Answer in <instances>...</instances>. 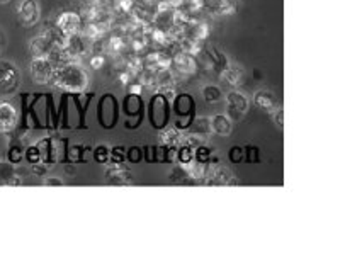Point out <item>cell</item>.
<instances>
[{
	"instance_id": "603a6c76",
	"label": "cell",
	"mask_w": 362,
	"mask_h": 272,
	"mask_svg": "<svg viewBox=\"0 0 362 272\" xmlns=\"http://www.w3.org/2000/svg\"><path fill=\"white\" fill-rule=\"evenodd\" d=\"M106 64V58H104V54H94V57L90 58V66L94 70H100Z\"/></svg>"
},
{
	"instance_id": "d6986e66",
	"label": "cell",
	"mask_w": 362,
	"mask_h": 272,
	"mask_svg": "<svg viewBox=\"0 0 362 272\" xmlns=\"http://www.w3.org/2000/svg\"><path fill=\"white\" fill-rule=\"evenodd\" d=\"M170 182L174 184H191V179H189V172H187V167L186 165H175L174 169H172L170 175Z\"/></svg>"
},
{
	"instance_id": "44dd1931",
	"label": "cell",
	"mask_w": 362,
	"mask_h": 272,
	"mask_svg": "<svg viewBox=\"0 0 362 272\" xmlns=\"http://www.w3.org/2000/svg\"><path fill=\"white\" fill-rule=\"evenodd\" d=\"M94 158L95 162L99 163H107L111 160V148L107 145H99L98 148L94 150Z\"/></svg>"
},
{
	"instance_id": "9c48e42d",
	"label": "cell",
	"mask_w": 362,
	"mask_h": 272,
	"mask_svg": "<svg viewBox=\"0 0 362 272\" xmlns=\"http://www.w3.org/2000/svg\"><path fill=\"white\" fill-rule=\"evenodd\" d=\"M54 26H57L65 36H74L83 31V18L77 12L66 11L62 12L54 20Z\"/></svg>"
},
{
	"instance_id": "4316f807",
	"label": "cell",
	"mask_w": 362,
	"mask_h": 272,
	"mask_svg": "<svg viewBox=\"0 0 362 272\" xmlns=\"http://www.w3.org/2000/svg\"><path fill=\"white\" fill-rule=\"evenodd\" d=\"M11 0H0V4H9Z\"/></svg>"
},
{
	"instance_id": "2e32d148",
	"label": "cell",
	"mask_w": 362,
	"mask_h": 272,
	"mask_svg": "<svg viewBox=\"0 0 362 272\" xmlns=\"http://www.w3.org/2000/svg\"><path fill=\"white\" fill-rule=\"evenodd\" d=\"M211 128L214 135L230 136L231 131H233V121L226 114H216L214 118H211Z\"/></svg>"
},
{
	"instance_id": "277c9868",
	"label": "cell",
	"mask_w": 362,
	"mask_h": 272,
	"mask_svg": "<svg viewBox=\"0 0 362 272\" xmlns=\"http://www.w3.org/2000/svg\"><path fill=\"white\" fill-rule=\"evenodd\" d=\"M250 107V99L245 92L233 89L226 94V116L231 121H242Z\"/></svg>"
},
{
	"instance_id": "7a4b0ae2",
	"label": "cell",
	"mask_w": 362,
	"mask_h": 272,
	"mask_svg": "<svg viewBox=\"0 0 362 272\" xmlns=\"http://www.w3.org/2000/svg\"><path fill=\"white\" fill-rule=\"evenodd\" d=\"M237 175H235L228 167L221 163L209 160L206 163L203 186H237Z\"/></svg>"
},
{
	"instance_id": "5b68a950",
	"label": "cell",
	"mask_w": 362,
	"mask_h": 272,
	"mask_svg": "<svg viewBox=\"0 0 362 272\" xmlns=\"http://www.w3.org/2000/svg\"><path fill=\"white\" fill-rule=\"evenodd\" d=\"M53 60L49 57H41V58H33L31 64H29V73H31L33 82L36 85H48L52 82L53 72H54Z\"/></svg>"
},
{
	"instance_id": "ffe728a7",
	"label": "cell",
	"mask_w": 362,
	"mask_h": 272,
	"mask_svg": "<svg viewBox=\"0 0 362 272\" xmlns=\"http://www.w3.org/2000/svg\"><path fill=\"white\" fill-rule=\"evenodd\" d=\"M177 157H179L180 165H189V163H192L196 160V148L194 146H189V145H180Z\"/></svg>"
},
{
	"instance_id": "9a60e30c",
	"label": "cell",
	"mask_w": 362,
	"mask_h": 272,
	"mask_svg": "<svg viewBox=\"0 0 362 272\" xmlns=\"http://www.w3.org/2000/svg\"><path fill=\"white\" fill-rule=\"evenodd\" d=\"M23 181L18 175L14 163L0 162V186H21Z\"/></svg>"
},
{
	"instance_id": "ac0fdd59",
	"label": "cell",
	"mask_w": 362,
	"mask_h": 272,
	"mask_svg": "<svg viewBox=\"0 0 362 272\" xmlns=\"http://www.w3.org/2000/svg\"><path fill=\"white\" fill-rule=\"evenodd\" d=\"M223 97H225V95H223L221 87L214 85V83H209V85L203 87V99L206 100V104H209V106L221 102Z\"/></svg>"
},
{
	"instance_id": "6da1fadb",
	"label": "cell",
	"mask_w": 362,
	"mask_h": 272,
	"mask_svg": "<svg viewBox=\"0 0 362 272\" xmlns=\"http://www.w3.org/2000/svg\"><path fill=\"white\" fill-rule=\"evenodd\" d=\"M87 70L83 69L80 61H69V64H62L54 66V72L52 77V85L57 89L71 92V94H82L88 87Z\"/></svg>"
},
{
	"instance_id": "e0dca14e",
	"label": "cell",
	"mask_w": 362,
	"mask_h": 272,
	"mask_svg": "<svg viewBox=\"0 0 362 272\" xmlns=\"http://www.w3.org/2000/svg\"><path fill=\"white\" fill-rule=\"evenodd\" d=\"M180 140H182V131L170 126L165 128L163 131L158 133V141L163 146H168V148H175V146L180 145Z\"/></svg>"
},
{
	"instance_id": "4fadbf2b",
	"label": "cell",
	"mask_w": 362,
	"mask_h": 272,
	"mask_svg": "<svg viewBox=\"0 0 362 272\" xmlns=\"http://www.w3.org/2000/svg\"><path fill=\"white\" fill-rule=\"evenodd\" d=\"M254 102L255 106L259 109H262L264 112H269L271 114L274 109L279 106V102H277V97L276 94L272 90H267V89H260L257 90L254 94Z\"/></svg>"
},
{
	"instance_id": "8fae6325",
	"label": "cell",
	"mask_w": 362,
	"mask_h": 272,
	"mask_svg": "<svg viewBox=\"0 0 362 272\" xmlns=\"http://www.w3.org/2000/svg\"><path fill=\"white\" fill-rule=\"evenodd\" d=\"M54 49H58V48L54 46L52 37L46 35V31L40 32V35L35 36L31 41H29V53H31L33 58L49 57Z\"/></svg>"
},
{
	"instance_id": "8992f818",
	"label": "cell",
	"mask_w": 362,
	"mask_h": 272,
	"mask_svg": "<svg viewBox=\"0 0 362 272\" xmlns=\"http://www.w3.org/2000/svg\"><path fill=\"white\" fill-rule=\"evenodd\" d=\"M41 19L40 0H21L18 6V20L21 26L33 28Z\"/></svg>"
},
{
	"instance_id": "5bb4252c",
	"label": "cell",
	"mask_w": 362,
	"mask_h": 272,
	"mask_svg": "<svg viewBox=\"0 0 362 272\" xmlns=\"http://www.w3.org/2000/svg\"><path fill=\"white\" fill-rule=\"evenodd\" d=\"M189 133H191L201 145L206 143V141L209 140V136L213 135L211 118H204V116L203 118H197L194 121V124H192V128L189 129Z\"/></svg>"
},
{
	"instance_id": "484cf974",
	"label": "cell",
	"mask_w": 362,
	"mask_h": 272,
	"mask_svg": "<svg viewBox=\"0 0 362 272\" xmlns=\"http://www.w3.org/2000/svg\"><path fill=\"white\" fill-rule=\"evenodd\" d=\"M4 49H6V35H4V32L0 31V57H2Z\"/></svg>"
},
{
	"instance_id": "d4e9b609",
	"label": "cell",
	"mask_w": 362,
	"mask_h": 272,
	"mask_svg": "<svg viewBox=\"0 0 362 272\" xmlns=\"http://www.w3.org/2000/svg\"><path fill=\"white\" fill-rule=\"evenodd\" d=\"M45 186H58V187H62V186H65V181H62L60 177H48V179H45Z\"/></svg>"
},
{
	"instance_id": "cb8c5ba5",
	"label": "cell",
	"mask_w": 362,
	"mask_h": 272,
	"mask_svg": "<svg viewBox=\"0 0 362 272\" xmlns=\"http://www.w3.org/2000/svg\"><path fill=\"white\" fill-rule=\"evenodd\" d=\"M143 89H145V87L141 85L140 81H138V82H132V85H129V94L140 95L141 92H143Z\"/></svg>"
},
{
	"instance_id": "30bf717a",
	"label": "cell",
	"mask_w": 362,
	"mask_h": 272,
	"mask_svg": "<svg viewBox=\"0 0 362 272\" xmlns=\"http://www.w3.org/2000/svg\"><path fill=\"white\" fill-rule=\"evenodd\" d=\"M104 179H106L107 184L111 186H129L133 184V174L128 167L123 165V163H112L106 169L104 172Z\"/></svg>"
},
{
	"instance_id": "7402d4cb",
	"label": "cell",
	"mask_w": 362,
	"mask_h": 272,
	"mask_svg": "<svg viewBox=\"0 0 362 272\" xmlns=\"http://www.w3.org/2000/svg\"><path fill=\"white\" fill-rule=\"evenodd\" d=\"M271 116H272V121H274L276 126L283 129V126H284V109H283V106H277L274 111L271 112Z\"/></svg>"
},
{
	"instance_id": "3957f363",
	"label": "cell",
	"mask_w": 362,
	"mask_h": 272,
	"mask_svg": "<svg viewBox=\"0 0 362 272\" xmlns=\"http://www.w3.org/2000/svg\"><path fill=\"white\" fill-rule=\"evenodd\" d=\"M21 85V72L11 60L0 58V95L16 94Z\"/></svg>"
},
{
	"instance_id": "52a82bcc",
	"label": "cell",
	"mask_w": 362,
	"mask_h": 272,
	"mask_svg": "<svg viewBox=\"0 0 362 272\" xmlns=\"http://www.w3.org/2000/svg\"><path fill=\"white\" fill-rule=\"evenodd\" d=\"M19 124V112L18 109L9 100L0 102V133L6 136L12 135L18 129Z\"/></svg>"
},
{
	"instance_id": "7c38bea8",
	"label": "cell",
	"mask_w": 362,
	"mask_h": 272,
	"mask_svg": "<svg viewBox=\"0 0 362 272\" xmlns=\"http://www.w3.org/2000/svg\"><path fill=\"white\" fill-rule=\"evenodd\" d=\"M220 78L226 85L230 87H240L242 85L243 78H245V70L242 65H238L237 61H228L225 65V69L220 72Z\"/></svg>"
},
{
	"instance_id": "ba28073f",
	"label": "cell",
	"mask_w": 362,
	"mask_h": 272,
	"mask_svg": "<svg viewBox=\"0 0 362 272\" xmlns=\"http://www.w3.org/2000/svg\"><path fill=\"white\" fill-rule=\"evenodd\" d=\"M170 69H174V73L180 75V77H191L197 72V60L194 54L180 49L172 57Z\"/></svg>"
}]
</instances>
